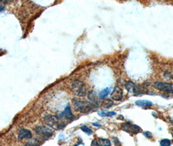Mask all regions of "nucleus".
Returning <instances> with one entry per match:
<instances>
[{
	"label": "nucleus",
	"instance_id": "nucleus-1",
	"mask_svg": "<svg viewBox=\"0 0 173 146\" xmlns=\"http://www.w3.org/2000/svg\"><path fill=\"white\" fill-rule=\"evenodd\" d=\"M44 123L54 130H61L67 126L66 120L60 116L47 114L43 118Z\"/></svg>",
	"mask_w": 173,
	"mask_h": 146
},
{
	"label": "nucleus",
	"instance_id": "nucleus-18",
	"mask_svg": "<svg viewBox=\"0 0 173 146\" xmlns=\"http://www.w3.org/2000/svg\"><path fill=\"white\" fill-rule=\"evenodd\" d=\"M81 129L82 131L84 132L85 133H86L88 135V136H90V135H92L93 134L92 130L90 129V127H87L86 126H82L81 127Z\"/></svg>",
	"mask_w": 173,
	"mask_h": 146
},
{
	"label": "nucleus",
	"instance_id": "nucleus-16",
	"mask_svg": "<svg viewBox=\"0 0 173 146\" xmlns=\"http://www.w3.org/2000/svg\"><path fill=\"white\" fill-rule=\"evenodd\" d=\"M97 142L102 146H111V145H112L110 140L107 138H99Z\"/></svg>",
	"mask_w": 173,
	"mask_h": 146
},
{
	"label": "nucleus",
	"instance_id": "nucleus-14",
	"mask_svg": "<svg viewBox=\"0 0 173 146\" xmlns=\"http://www.w3.org/2000/svg\"><path fill=\"white\" fill-rule=\"evenodd\" d=\"M113 105V101L112 100H110V99H105V100H103L102 102V106L105 108H109L112 107Z\"/></svg>",
	"mask_w": 173,
	"mask_h": 146
},
{
	"label": "nucleus",
	"instance_id": "nucleus-7",
	"mask_svg": "<svg viewBox=\"0 0 173 146\" xmlns=\"http://www.w3.org/2000/svg\"><path fill=\"white\" fill-rule=\"evenodd\" d=\"M59 116H60L62 118L65 119L66 120L69 121H73L75 119V116L72 113L71 108L69 105L67 106L65 109L59 114Z\"/></svg>",
	"mask_w": 173,
	"mask_h": 146
},
{
	"label": "nucleus",
	"instance_id": "nucleus-13",
	"mask_svg": "<svg viewBox=\"0 0 173 146\" xmlns=\"http://www.w3.org/2000/svg\"><path fill=\"white\" fill-rule=\"evenodd\" d=\"M24 146H41V142L38 139L33 138L27 141Z\"/></svg>",
	"mask_w": 173,
	"mask_h": 146
},
{
	"label": "nucleus",
	"instance_id": "nucleus-8",
	"mask_svg": "<svg viewBox=\"0 0 173 146\" xmlns=\"http://www.w3.org/2000/svg\"><path fill=\"white\" fill-rule=\"evenodd\" d=\"M125 88L126 90L130 93H134L136 95L140 94L141 93V90L140 87L137 85L135 83L132 81H127L125 83Z\"/></svg>",
	"mask_w": 173,
	"mask_h": 146
},
{
	"label": "nucleus",
	"instance_id": "nucleus-3",
	"mask_svg": "<svg viewBox=\"0 0 173 146\" xmlns=\"http://www.w3.org/2000/svg\"><path fill=\"white\" fill-rule=\"evenodd\" d=\"M35 131L38 136L43 141H46L50 139L54 133L53 129L44 126H37L35 129Z\"/></svg>",
	"mask_w": 173,
	"mask_h": 146
},
{
	"label": "nucleus",
	"instance_id": "nucleus-11",
	"mask_svg": "<svg viewBox=\"0 0 173 146\" xmlns=\"http://www.w3.org/2000/svg\"><path fill=\"white\" fill-rule=\"evenodd\" d=\"M88 100L91 101V102L97 104L99 105V96H98L97 93L94 90H91L88 92Z\"/></svg>",
	"mask_w": 173,
	"mask_h": 146
},
{
	"label": "nucleus",
	"instance_id": "nucleus-19",
	"mask_svg": "<svg viewBox=\"0 0 173 146\" xmlns=\"http://www.w3.org/2000/svg\"><path fill=\"white\" fill-rule=\"evenodd\" d=\"M171 142L169 139H163L160 141V146H170Z\"/></svg>",
	"mask_w": 173,
	"mask_h": 146
},
{
	"label": "nucleus",
	"instance_id": "nucleus-10",
	"mask_svg": "<svg viewBox=\"0 0 173 146\" xmlns=\"http://www.w3.org/2000/svg\"><path fill=\"white\" fill-rule=\"evenodd\" d=\"M33 134L32 132L29 129H22L20 130L18 135V139L20 141H21L23 139L27 138V139H30L32 138Z\"/></svg>",
	"mask_w": 173,
	"mask_h": 146
},
{
	"label": "nucleus",
	"instance_id": "nucleus-22",
	"mask_svg": "<svg viewBox=\"0 0 173 146\" xmlns=\"http://www.w3.org/2000/svg\"><path fill=\"white\" fill-rule=\"evenodd\" d=\"M91 146H102V145H100L99 144V143H98V142L97 141V140H93V141L92 142Z\"/></svg>",
	"mask_w": 173,
	"mask_h": 146
},
{
	"label": "nucleus",
	"instance_id": "nucleus-20",
	"mask_svg": "<svg viewBox=\"0 0 173 146\" xmlns=\"http://www.w3.org/2000/svg\"><path fill=\"white\" fill-rule=\"evenodd\" d=\"M143 135L145 136L146 138H149L151 139L152 138V134L151 133V132L149 131H145L143 132Z\"/></svg>",
	"mask_w": 173,
	"mask_h": 146
},
{
	"label": "nucleus",
	"instance_id": "nucleus-24",
	"mask_svg": "<svg viewBox=\"0 0 173 146\" xmlns=\"http://www.w3.org/2000/svg\"><path fill=\"white\" fill-rule=\"evenodd\" d=\"M4 9H5V7L3 6V5H0V11L2 12Z\"/></svg>",
	"mask_w": 173,
	"mask_h": 146
},
{
	"label": "nucleus",
	"instance_id": "nucleus-4",
	"mask_svg": "<svg viewBox=\"0 0 173 146\" xmlns=\"http://www.w3.org/2000/svg\"><path fill=\"white\" fill-rule=\"evenodd\" d=\"M72 90L77 97L82 98L86 96L87 88L84 83L80 80L74 81L72 83Z\"/></svg>",
	"mask_w": 173,
	"mask_h": 146
},
{
	"label": "nucleus",
	"instance_id": "nucleus-26",
	"mask_svg": "<svg viewBox=\"0 0 173 146\" xmlns=\"http://www.w3.org/2000/svg\"><path fill=\"white\" fill-rule=\"evenodd\" d=\"M172 79H173V77H172Z\"/></svg>",
	"mask_w": 173,
	"mask_h": 146
},
{
	"label": "nucleus",
	"instance_id": "nucleus-17",
	"mask_svg": "<svg viewBox=\"0 0 173 146\" xmlns=\"http://www.w3.org/2000/svg\"><path fill=\"white\" fill-rule=\"evenodd\" d=\"M115 114L116 113H115V112L102 111V112H100V113H98V115L101 117H111V116H115Z\"/></svg>",
	"mask_w": 173,
	"mask_h": 146
},
{
	"label": "nucleus",
	"instance_id": "nucleus-12",
	"mask_svg": "<svg viewBox=\"0 0 173 146\" xmlns=\"http://www.w3.org/2000/svg\"><path fill=\"white\" fill-rule=\"evenodd\" d=\"M136 105L142 108H146L152 106L153 104L149 100H138L136 101Z\"/></svg>",
	"mask_w": 173,
	"mask_h": 146
},
{
	"label": "nucleus",
	"instance_id": "nucleus-21",
	"mask_svg": "<svg viewBox=\"0 0 173 146\" xmlns=\"http://www.w3.org/2000/svg\"><path fill=\"white\" fill-rule=\"evenodd\" d=\"M113 139H114V141H113V142H114V144L115 146H121L119 140L117 138H113Z\"/></svg>",
	"mask_w": 173,
	"mask_h": 146
},
{
	"label": "nucleus",
	"instance_id": "nucleus-5",
	"mask_svg": "<svg viewBox=\"0 0 173 146\" xmlns=\"http://www.w3.org/2000/svg\"><path fill=\"white\" fill-rule=\"evenodd\" d=\"M121 129L123 131L130 134L131 135L137 134L139 133V132H141L142 131L140 127L137 126V125L131 123L130 122H126V123H123L121 126Z\"/></svg>",
	"mask_w": 173,
	"mask_h": 146
},
{
	"label": "nucleus",
	"instance_id": "nucleus-23",
	"mask_svg": "<svg viewBox=\"0 0 173 146\" xmlns=\"http://www.w3.org/2000/svg\"><path fill=\"white\" fill-rule=\"evenodd\" d=\"M92 124H93V126H96V127H102L101 125H100V124H98L97 123H93Z\"/></svg>",
	"mask_w": 173,
	"mask_h": 146
},
{
	"label": "nucleus",
	"instance_id": "nucleus-6",
	"mask_svg": "<svg viewBox=\"0 0 173 146\" xmlns=\"http://www.w3.org/2000/svg\"><path fill=\"white\" fill-rule=\"evenodd\" d=\"M154 87L158 90L163 91L164 92L173 93V85L170 83L157 81L154 83Z\"/></svg>",
	"mask_w": 173,
	"mask_h": 146
},
{
	"label": "nucleus",
	"instance_id": "nucleus-25",
	"mask_svg": "<svg viewBox=\"0 0 173 146\" xmlns=\"http://www.w3.org/2000/svg\"><path fill=\"white\" fill-rule=\"evenodd\" d=\"M170 121H171V123L173 124V118H170Z\"/></svg>",
	"mask_w": 173,
	"mask_h": 146
},
{
	"label": "nucleus",
	"instance_id": "nucleus-2",
	"mask_svg": "<svg viewBox=\"0 0 173 146\" xmlns=\"http://www.w3.org/2000/svg\"><path fill=\"white\" fill-rule=\"evenodd\" d=\"M72 103L75 110L83 114L89 113L99 107V105L92 103L91 101L79 100L75 98L72 100Z\"/></svg>",
	"mask_w": 173,
	"mask_h": 146
},
{
	"label": "nucleus",
	"instance_id": "nucleus-15",
	"mask_svg": "<svg viewBox=\"0 0 173 146\" xmlns=\"http://www.w3.org/2000/svg\"><path fill=\"white\" fill-rule=\"evenodd\" d=\"M110 88H106L102 90L99 94V97L100 100H103L106 97H107L108 94L110 93Z\"/></svg>",
	"mask_w": 173,
	"mask_h": 146
},
{
	"label": "nucleus",
	"instance_id": "nucleus-9",
	"mask_svg": "<svg viewBox=\"0 0 173 146\" xmlns=\"http://www.w3.org/2000/svg\"><path fill=\"white\" fill-rule=\"evenodd\" d=\"M111 98L114 101H120L123 97V91L120 87H115L111 93Z\"/></svg>",
	"mask_w": 173,
	"mask_h": 146
}]
</instances>
